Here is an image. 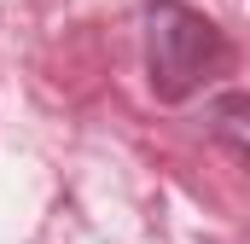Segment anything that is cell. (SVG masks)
Masks as SVG:
<instances>
[{
    "label": "cell",
    "mask_w": 250,
    "mask_h": 244,
    "mask_svg": "<svg viewBox=\"0 0 250 244\" xmlns=\"http://www.w3.org/2000/svg\"><path fill=\"white\" fill-rule=\"evenodd\" d=\"M227 35L181 0H146V76L163 105H181L227 70Z\"/></svg>",
    "instance_id": "6da1fadb"
}]
</instances>
